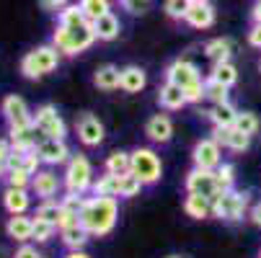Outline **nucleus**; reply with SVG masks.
<instances>
[{
  "label": "nucleus",
  "instance_id": "a878e982",
  "mask_svg": "<svg viewBox=\"0 0 261 258\" xmlns=\"http://www.w3.org/2000/svg\"><path fill=\"white\" fill-rule=\"evenodd\" d=\"M207 117H210V122H212L215 127H233L238 111H236V106H233L230 101H225V103H212V108L207 111Z\"/></svg>",
  "mask_w": 261,
  "mask_h": 258
},
{
  "label": "nucleus",
  "instance_id": "ea45409f",
  "mask_svg": "<svg viewBox=\"0 0 261 258\" xmlns=\"http://www.w3.org/2000/svg\"><path fill=\"white\" fill-rule=\"evenodd\" d=\"M233 127H238L241 132H246V134H256L258 132V119H256V114H251V111H238V117H236V124Z\"/></svg>",
  "mask_w": 261,
  "mask_h": 258
},
{
  "label": "nucleus",
  "instance_id": "13d9d810",
  "mask_svg": "<svg viewBox=\"0 0 261 258\" xmlns=\"http://www.w3.org/2000/svg\"><path fill=\"white\" fill-rule=\"evenodd\" d=\"M168 258H181V255H168Z\"/></svg>",
  "mask_w": 261,
  "mask_h": 258
},
{
  "label": "nucleus",
  "instance_id": "4d7b16f0",
  "mask_svg": "<svg viewBox=\"0 0 261 258\" xmlns=\"http://www.w3.org/2000/svg\"><path fill=\"white\" fill-rule=\"evenodd\" d=\"M192 3H210V0H192Z\"/></svg>",
  "mask_w": 261,
  "mask_h": 258
},
{
  "label": "nucleus",
  "instance_id": "680f3d73",
  "mask_svg": "<svg viewBox=\"0 0 261 258\" xmlns=\"http://www.w3.org/2000/svg\"><path fill=\"white\" fill-rule=\"evenodd\" d=\"M258 258H261V255H258Z\"/></svg>",
  "mask_w": 261,
  "mask_h": 258
},
{
  "label": "nucleus",
  "instance_id": "c03bdc74",
  "mask_svg": "<svg viewBox=\"0 0 261 258\" xmlns=\"http://www.w3.org/2000/svg\"><path fill=\"white\" fill-rule=\"evenodd\" d=\"M122 6L129 16H142V13L150 11V0H124Z\"/></svg>",
  "mask_w": 261,
  "mask_h": 258
},
{
  "label": "nucleus",
  "instance_id": "052dcab7",
  "mask_svg": "<svg viewBox=\"0 0 261 258\" xmlns=\"http://www.w3.org/2000/svg\"><path fill=\"white\" fill-rule=\"evenodd\" d=\"M258 70H261V65H258Z\"/></svg>",
  "mask_w": 261,
  "mask_h": 258
},
{
  "label": "nucleus",
  "instance_id": "5fc2aeb1",
  "mask_svg": "<svg viewBox=\"0 0 261 258\" xmlns=\"http://www.w3.org/2000/svg\"><path fill=\"white\" fill-rule=\"evenodd\" d=\"M65 258H91V255H88V253H83V250H70Z\"/></svg>",
  "mask_w": 261,
  "mask_h": 258
},
{
  "label": "nucleus",
  "instance_id": "9d476101",
  "mask_svg": "<svg viewBox=\"0 0 261 258\" xmlns=\"http://www.w3.org/2000/svg\"><path fill=\"white\" fill-rule=\"evenodd\" d=\"M166 80H171V83L186 88V85H192V83H199V80H202V72H199V67H197L194 62H189V60L181 57V60H173V62L166 67Z\"/></svg>",
  "mask_w": 261,
  "mask_h": 258
},
{
  "label": "nucleus",
  "instance_id": "9b49d317",
  "mask_svg": "<svg viewBox=\"0 0 261 258\" xmlns=\"http://www.w3.org/2000/svg\"><path fill=\"white\" fill-rule=\"evenodd\" d=\"M0 111H3L8 127H26V124H34V114L29 111V106L21 96H6L3 98V106H0Z\"/></svg>",
  "mask_w": 261,
  "mask_h": 258
},
{
  "label": "nucleus",
  "instance_id": "f03ea898",
  "mask_svg": "<svg viewBox=\"0 0 261 258\" xmlns=\"http://www.w3.org/2000/svg\"><path fill=\"white\" fill-rule=\"evenodd\" d=\"M96 39H98V36H96L93 21H86L83 26H75V28H67V26L57 23V28L52 31V44H55L62 54H70V57L86 52Z\"/></svg>",
  "mask_w": 261,
  "mask_h": 258
},
{
  "label": "nucleus",
  "instance_id": "7c9ffc66",
  "mask_svg": "<svg viewBox=\"0 0 261 258\" xmlns=\"http://www.w3.org/2000/svg\"><path fill=\"white\" fill-rule=\"evenodd\" d=\"M88 18H86V13H83V8H81V3H72V6H65L62 11H60V23L62 26H67V28H75V26H83Z\"/></svg>",
  "mask_w": 261,
  "mask_h": 258
},
{
  "label": "nucleus",
  "instance_id": "aec40b11",
  "mask_svg": "<svg viewBox=\"0 0 261 258\" xmlns=\"http://www.w3.org/2000/svg\"><path fill=\"white\" fill-rule=\"evenodd\" d=\"M93 28H96V36H98V42H114L119 31H122V21L117 18V13H103L93 21Z\"/></svg>",
  "mask_w": 261,
  "mask_h": 258
},
{
  "label": "nucleus",
  "instance_id": "6e6552de",
  "mask_svg": "<svg viewBox=\"0 0 261 258\" xmlns=\"http://www.w3.org/2000/svg\"><path fill=\"white\" fill-rule=\"evenodd\" d=\"M192 160L197 168H207V170H215L220 163H222V145L215 139V137H204L194 145L192 150Z\"/></svg>",
  "mask_w": 261,
  "mask_h": 258
},
{
  "label": "nucleus",
  "instance_id": "2f4dec72",
  "mask_svg": "<svg viewBox=\"0 0 261 258\" xmlns=\"http://www.w3.org/2000/svg\"><path fill=\"white\" fill-rule=\"evenodd\" d=\"M103 168H106L109 173H114V176L129 173V153H124V150H114V153L106 158Z\"/></svg>",
  "mask_w": 261,
  "mask_h": 258
},
{
  "label": "nucleus",
  "instance_id": "49530a36",
  "mask_svg": "<svg viewBox=\"0 0 261 258\" xmlns=\"http://www.w3.org/2000/svg\"><path fill=\"white\" fill-rule=\"evenodd\" d=\"M29 153V150H26ZM23 150H16V147H13V150H11V155L6 158V165H8V170H13V168H21L23 165V155H26Z\"/></svg>",
  "mask_w": 261,
  "mask_h": 258
},
{
  "label": "nucleus",
  "instance_id": "f257e3e1",
  "mask_svg": "<svg viewBox=\"0 0 261 258\" xmlns=\"http://www.w3.org/2000/svg\"><path fill=\"white\" fill-rule=\"evenodd\" d=\"M117 217H119V204L117 196H91L86 202V207L81 209V222L83 227L91 233V238H103L114 230L117 225Z\"/></svg>",
  "mask_w": 261,
  "mask_h": 258
},
{
  "label": "nucleus",
  "instance_id": "a211bd4d",
  "mask_svg": "<svg viewBox=\"0 0 261 258\" xmlns=\"http://www.w3.org/2000/svg\"><path fill=\"white\" fill-rule=\"evenodd\" d=\"M158 101H161L163 108H168V111H178V108H184L186 103H189V101H186V96H184V88L176 85V83H171V80H166L158 88Z\"/></svg>",
  "mask_w": 261,
  "mask_h": 258
},
{
  "label": "nucleus",
  "instance_id": "ddd939ff",
  "mask_svg": "<svg viewBox=\"0 0 261 258\" xmlns=\"http://www.w3.org/2000/svg\"><path fill=\"white\" fill-rule=\"evenodd\" d=\"M75 129H78V139H81L86 147H98V145L103 142V137H106L103 124H101L98 117H93V114H83V117L78 119Z\"/></svg>",
  "mask_w": 261,
  "mask_h": 258
},
{
  "label": "nucleus",
  "instance_id": "c756f323",
  "mask_svg": "<svg viewBox=\"0 0 261 258\" xmlns=\"http://www.w3.org/2000/svg\"><path fill=\"white\" fill-rule=\"evenodd\" d=\"M210 78H215L217 83H222V85H236V80H238V70H236V65L230 62V60H225V62H212V72H210Z\"/></svg>",
  "mask_w": 261,
  "mask_h": 258
},
{
  "label": "nucleus",
  "instance_id": "473e14b6",
  "mask_svg": "<svg viewBox=\"0 0 261 258\" xmlns=\"http://www.w3.org/2000/svg\"><path fill=\"white\" fill-rule=\"evenodd\" d=\"M142 186L145 183L129 170V173H122L119 176V196H124V199H129V196H137L140 191H142Z\"/></svg>",
  "mask_w": 261,
  "mask_h": 258
},
{
  "label": "nucleus",
  "instance_id": "b1692460",
  "mask_svg": "<svg viewBox=\"0 0 261 258\" xmlns=\"http://www.w3.org/2000/svg\"><path fill=\"white\" fill-rule=\"evenodd\" d=\"M145 85H147V75H145L142 67H137V65L122 67V85L119 88L124 93H140Z\"/></svg>",
  "mask_w": 261,
  "mask_h": 258
},
{
  "label": "nucleus",
  "instance_id": "72a5a7b5",
  "mask_svg": "<svg viewBox=\"0 0 261 258\" xmlns=\"http://www.w3.org/2000/svg\"><path fill=\"white\" fill-rule=\"evenodd\" d=\"M60 214H62V202H52V199H44L39 207H36V214L39 219H47V222L57 225L60 222Z\"/></svg>",
  "mask_w": 261,
  "mask_h": 258
},
{
  "label": "nucleus",
  "instance_id": "7ed1b4c3",
  "mask_svg": "<svg viewBox=\"0 0 261 258\" xmlns=\"http://www.w3.org/2000/svg\"><path fill=\"white\" fill-rule=\"evenodd\" d=\"M60 49L55 44H42V47H36L31 52L23 54L21 60V72H23V78L29 80H36V78H44L47 72H52L57 65H60Z\"/></svg>",
  "mask_w": 261,
  "mask_h": 258
},
{
  "label": "nucleus",
  "instance_id": "20e7f679",
  "mask_svg": "<svg viewBox=\"0 0 261 258\" xmlns=\"http://www.w3.org/2000/svg\"><path fill=\"white\" fill-rule=\"evenodd\" d=\"M129 170L145 183H158L161 181V173H163V163H161V155L150 147H137V150L129 153Z\"/></svg>",
  "mask_w": 261,
  "mask_h": 258
},
{
  "label": "nucleus",
  "instance_id": "603ef678",
  "mask_svg": "<svg viewBox=\"0 0 261 258\" xmlns=\"http://www.w3.org/2000/svg\"><path fill=\"white\" fill-rule=\"evenodd\" d=\"M11 150H13L11 139H0V160H6V158L11 155Z\"/></svg>",
  "mask_w": 261,
  "mask_h": 258
},
{
  "label": "nucleus",
  "instance_id": "393cba45",
  "mask_svg": "<svg viewBox=\"0 0 261 258\" xmlns=\"http://www.w3.org/2000/svg\"><path fill=\"white\" fill-rule=\"evenodd\" d=\"M184 212L194 219H207V217H212V199L202 196V194H189L184 199Z\"/></svg>",
  "mask_w": 261,
  "mask_h": 258
},
{
  "label": "nucleus",
  "instance_id": "a19ab883",
  "mask_svg": "<svg viewBox=\"0 0 261 258\" xmlns=\"http://www.w3.org/2000/svg\"><path fill=\"white\" fill-rule=\"evenodd\" d=\"M8 186H18V189H29L31 186V173L26 168H13L8 170Z\"/></svg>",
  "mask_w": 261,
  "mask_h": 258
},
{
  "label": "nucleus",
  "instance_id": "3c124183",
  "mask_svg": "<svg viewBox=\"0 0 261 258\" xmlns=\"http://www.w3.org/2000/svg\"><path fill=\"white\" fill-rule=\"evenodd\" d=\"M248 219H251V222H253L256 227H261V202L251 207V212H248Z\"/></svg>",
  "mask_w": 261,
  "mask_h": 258
},
{
  "label": "nucleus",
  "instance_id": "bf43d9fd",
  "mask_svg": "<svg viewBox=\"0 0 261 258\" xmlns=\"http://www.w3.org/2000/svg\"><path fill=\"white\" fill-rule=\"evenodd\" d=\"M119 3H124V0H119Z\"/></svg>",
  "mask_w": 261,
  "mask_h": 258
},
{
  "label": "nucleus",
  "instance_id": "f3484780",
  "mask_svg": "<svg viewBox=\"0 0 261 258\" xmlns=\"http://www.w3.org/2000/svg\"><path fill=\"white\" fill-rule=\"evenodd\" d=\"M8 238H13L16 243H29L34 238V217H23V214H11L8 225H6Z\"/></svg>",
  "mask_w": 261,
  "mask_h": 258
},
{
  "label": "nucleus",
  "instance_id": "f8f14e48",
  "mask_svg": "<svg viewBox=\"0 0 261 258\" xmlns=\"http://www.w3.org/2000/svg\"><path fill=\"white\" fill-rule=\"evenodd\" d=\"M36 153H39L44 165H62L70 160V147L65 145V139H55V137H44L36 145Z\"/></svg>",
  "mask_w": 261,
  "mask_h": 258
},
{
  "label": "nucleus",
  "instance_id": "2eb2a0df",
  "mask_svg": "<svg viewBox=\"0 0 261 258\" xmlns=\"http://www.w3.org/2000/svg\"><path fill=\"white\" fill-rule=\"evenodd\" d=\"M39 199H52L57 191H60V178L55 170L44 168V170H36L31 176V186H29Z\"/></svg>",
  "mask_w": 261,
  "mask_h": 258
},
{
  "label": "nucleus",
  "instance_id": "4be33fe9",
  "mask_svg": "<svg viewBox=\"0 0 261 258\" xmlns=\"http://www.w3.org/2000/svg\"><path fill=\"white\" fill-rule=\"evenodd\" d=\"M184 21L192 28H210L215 23V8L210 3H192V8H189Z\"/></svg>",
  "mask_w": 261,
  "mask_h": 258
},
{
  "label": "nucleus",
  "instance_id": "6e6d98bb",
  "mask_svg": "<svg viewBox=\"0 0 261 258\" xmlns=\"http://www.w3.org/2000/svg\"><path fill=\"white\" fill-rule=\"evenodd\" d=\"M3 176H8V165H6V160H0V178Z\"/></svg>",
  "mask_w": 261,
  "mask_h": 258
},
{
  "label": "nucleus",
  "instance_id": "e433bc0d",
  "mask_svg": "<svg viewBox=\"0 0 261 258\" xmlns=\"http://www.w3.org/2000/svg\"><path fill=\"white\" fill-rule=\"evenodd\" d=\"M189 8H192V0H166L163 3L166 16L173 18V21H184L186 13H189Z\"/></svg>",
  "mask_w": 261,
  "mask_h": 258
},
{
  "label": "nucleus",
  "instance_id": "1a4fd4ad",
  "mask_svg": "<svg viewBox=\"0 0 261 258\" xmlns=\"http://www.w3.org/2000/svg\"><path fill=\"white\" fill-rule=\"evenodd\" d=\"M186 191L189 194H202V196H215L220 191L217 186V178H215V170H207V168H197L189 170V176H186Z\"/></svg>",
  "mask_w": 261,
  "mask_h": 258
},
{
  "label": "nucleus",
  "instance_id": "864d4df0",
  "mask_svg": "<svg viewBox=\"0 0 261 258\" xmlns=\"http://www.w3.org/2000/svg\"><path fill=\"white\" fill-rule=\"evenodd\" d=\"M251 18H253V23H261V0H256V3H253V8H251Z\"/></svg>",
  "mask_w": 261,
  "mask_h": 258
},
{
  "label": "nucleus",
  "instance_id": "37998d69",
  "mask_svg": "<svg viewBox=\"0 0 261 258\" xmlns=\"http://www.w3.org/2000/svg\"><path fill=\"white\" fill-rule=\"evenodd\" d=\"M184 96H186V101H189V103H199V101H204V80L186 85V88H184Z\"/></svg>",
  "mask_w": 261,
  "mask_h": 258
},
{
  "label": "nucleus",
  "instance_id": "09e8293b",
  "mask_svg": "<svg viewBox=\"0 0 261 258\" xmlns=\"http://www.w3.org/2000/svg\"><path fill=\"white\" fill-rule=\"evenodd\" d=\"M248 44L256 47V49H261V23H253V26H251V31H248Z\"/></svg>",
  "mask_w": 261,
  "mask_h": 258
},
{
  "label": "nucleus",
  "instance_id": "4c0bfd02",
  "mask_svg": "<svg viewBox=\"0 0 261 258\" xmlns=\"http://www.w3.org/2000/svg\"><path fill=\"white\" fill-rule=\"evenodd\" d=\"M215 178H217V186L220 191L222 189H233V183H236V168L230 163H220L215 168Z\"/></svg>",
  "mask_w": 261,
  "mask_h": 258
},
{
  "label": "nucleus",
  "instance_id": "6ab92c4d",
  "mask_svg": "<svg viewBox=\"0 0 261 258\" xmlns=\"http://www.w3.org/2000/svg\"><path fill=\"white\" fill-rule=\"evenodd\" d=\"M31 204V196H29V189H18V186H8L3 191V207L8 214H26Z\"/></svg>",
  "mask_w": 261,
  "mask_h": 258
},
{
  "label": "nucleus",
  "instance_id": "cd10ccee",
  "mask_svg": "<svg viewBox=\"0 0 261 258\" xmlns=\"http://www.w3.org/2000/svg\"><path fill=\"white\" fill-rule=\"evenodd\" d=\"M11 145L16 150H34L36 147V139H34V124H26V127H11V134H8Z\"/></svg>",
  "mask_w": 261,
  "mask_h": 258
},
{
  "label": "nucleus",
  "instance_id": "4468645a",
  "mask_svg": "<svg viewBox=\"0 0 261 258\" xmlns=\"http://www.w3.org/2000/svg\"><path fill=\"white\" fill-rule=\"evenodd\" d=\"M212 137H215L222 147L236 150V153L248 150V145H251V134L241 132L238 127H215V129H212Z\"/></svg>",
  "mask_w": 261,
  "mask_h": 258
},
{
  "label": "nucleus",
  "instance_id": "de8ad7c7",
  "mask_svg": "<svg viewBox=\"0 0 261 258\" xmlns=\"http://www.w3.org/2000/svg\"><path fill=\"white\" fill-rule=\"evenodd\" d=\"M13 258H44L39 250H36L34 245H29V243H21V248L16 250V255Z\"/></svg>",
  "mask_w": 261,
  "mask_h": 258
},
{
  "label": "nucleus",
  "instance_id": "c85d7f7f",
  "mask_svg": "<svg viewBox=\"0 0 261 258\" xmlns=\"http://www.w3.org/2000/svg\"><path fill=\"white\" fill-rule=\"evenodd\" d=\"M91 191H93L96 196H119V176H114V173L106 170L103 176L93 178Z\"/></svg>",
  "mask_w": 261,
  "mask_h": 258
},
{
  "label": "nucleus",
  "instance_id": "a18cd8bd",
  "mask_svg": "<svg viewBox=\"0 0 261 258\" xmlns=\"http://www.w3.org/2000/svg\"><path fill=\"white\" fill-rule=\"evenodd\" d=\"M21 168H26L31 176H34L36 170H42V158H39V153H36V147L23 155V165H21Z\"/></svg>",
  "mask_w": 261,
  "mask_h": 258
},
{
  "label": "nucleus",
  "instance_id": "dca6fc26",
  "mask_svg": "<svg viewBox=\"0 0 261 258\" xmlns=\"http://www.w3.org/2000/svg\"><path fill=\"white\" fill-rule=\"evenodd\" d=\"M145 137L150 142H158V145H166L171 142L173 137V122L166 117V114H155L145 122Z\"/></svg>",
  "mask_w": 261,
  "mask_h": 258
},
{
  "label": "nucleus",
  "instance_id": "c9c22d12",
  "mask_svg": "<svg viewBox=\"0 0 261 258\" xmlns=\"http://www.w3.org/2000/svg\"><path fill=\"white\" fill-rule=\"evenodd\" d=\"M81 8H83L88 21H96L98 16L111 11V0H81Z\"/></svg>",
  "mask_w": 261,
  "mask_h": 258
},
{
  "label": "nucleus",
  "instance_id": "39448f33",
  "mask_svg": "<svg viewBox=\"0 0 261 258\" xmlns=\"http://www.w3.org/2000/svg\"><path fill=\"white\" fill-rule=\"evenodd\" d=\"M248 207V194L246 191H236V189H222L212 196V217L228 219V222H236V219L243 217Z\"/></svg>",
  "mask_w": 261,
  "mask_h": 258
},
{
  "label": "nucleus",
  "instance_id": "5701e85b",
  "mask_svg": "<svg viewBox=\"0 0 261 258\" xmlns=\"http://www.w3.org/2000/svg\"><path fill=\"white\" fill-rule=\"evenodd\" d=\"M93 83L101 91H117L122 85V70L117 65H101L93 75Z\"/></svg>",
  "mask_w": 261,
  "mask_h": 258
},
{
  "label": "nucleus",
  "instance_id": "412c9836",
  "mask_svg": "<svg viewBox=\"0 0 261 258\" xmlns=\"http://www.w3.org/2000/svg\"><path fill=\"white\" fill-rule=\"evenodd\" d=\"M60 238H62V245L67 250H83L86 243H88V238H91V233L83 227V222H78V225L60 227Z\"/></svg>",
  "mask_w": 261,
  "mask_h": 258
},
{
  "label": "nucleus",
  "instance_id": "79ce46f5",
  "mask_svg": "<svg viewBox=\"0 0 261 258\" xmlns=\"http://www.w3.org/2000/svg\"><path fill=\"white\" fill-rule=\"evenodd\" d=\"M86 202H88V199H83V194L67 191V194L62 196V209H67V212H78V214H81V209L86 207Z\"/></svg>",
  "mask_w": 261,
  "mask_h": 258
},
{
  "label": "nucleus",
  "instance_id": "423d86ee",
  "mask_svg": "<svg viewBox=\"0 0 261 258\" xmlns=\"http://www.w3.org/2000/svg\"><path fill=\"white\" fill-rule=\"evenodd\" d=\"M93 186V168L88 163L86 155H72L67 160L65 168V189L75 191V194H86Z\"/></svg>",
  "mask_w": 261,
  "mask_h": 258
},
{
  "label": "nucleus",
  "instance_id": "58836bf2",
  "mask_svg": "<svg viewBox=\"0 0 261 258\" xmlns=\"http://www.w3.org/2000/svg\"><path fill=\"white\" fill-rule=\"evenodd\" d=\"M55 230H60V227L52 225V222H47V219L34 217V238H31V240H36V243H47V240L55 235Z\"/></svg>",
  "mask_w": 261,
  "mask_h": 258
},
{
  "label": "nucleus",
  "instance_id": "f704fd0d",
  "mask_svg": "<svg viewBox=\"0 0 261 258\" xmlns=\"http://www.w3.org/2000/svg\"><path fill=\"white\" fill-rule=\"evenodd\" d=\"M204 98L210 103H225L228 101V85L217 83L215 78H207L204 80Z\"/></svg>",
  "mask_w": 261,
  "mask_h": 258
},
{
  "label": "nucleus",
  "instance_id": "8fccbe9b",
  "mask_svg": "<svg viewBox=\"0 0 261 258\" xmlns=\"http://www.w3.org/2000/svg\"><path fill=\"white\" fill-rule=\"evenodd\" d=\"M42 6L47 8V11H62L65 6H70V0H42Z\"/></svg>",
  "mask_w": 261,
  "mask_h": 258
},
{
  "label": "nucleus",
  "instance_id": "bb28decb",
  "mask_svg": "<svg viewBox=\"0 0 261 258\" xmlns=\"http://www.w3.org/2000/svg\"><path fill=\"white\" fill-rule=\"evenodd\" d=\"M204 54L212 62H225L233 54V44H230V39H225V36H217V39H210L204 44Z\"/></svg>",
  "mask_w": 261,
  "mask_h": 258
},
{
  "label": "nucleus",
  "instance_id": "0eeeda50",
  "mask_svg": "<svg viewBox=\"0 0 261 258\" xmlns=\"http://www.w3.org/2000/svg\"><path fill=\"white\" fill-rule=\"evenodd\" d=\"M34 129L44 137H55V139L67 137V127H65L62 117L57 114V108L52 103H44L34 111Z\"/></svg>",
  "mask_w": 261,
  "mask_h": 258
}]
</instances>
